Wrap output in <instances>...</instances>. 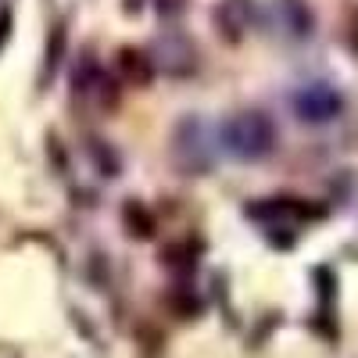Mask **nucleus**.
I'll list each match as a JSON object with an SVG mask.
<instances>
[{
    "label": "nucleus",
    "instance_id": "39448f33",
    "mask_svg": "<svg viewBox=\"0 0 358 358\" xmlns=\"http://www.w3.org/2000/svg\"><path fill=\"white\" fill-rule=\"evenodd\" d=\"M215 22H219V33L226 29V33L236 40L251 25V0H222V4L215 8Z\"/></svg>",
    "mask_w": 358,
    "mask_h": 358
},
{
    "label": "nucleus",
    "instance_id": "20e7f679",
    "mask_svg": "<svg viewBox=\"0 0 358 358\" xmlns=\"http://www.w3.org/2000/svg\"><path fill=\"white\" fill-rule=\"evenodd\" d=\"M248 215H251L255 222H262L265 229H276V226H283V229H294V226L308 222L315 212H312L308 204H301L297 197H268V201H258V204H251V208H248Z\"/></svg>",
    "mask_w": 358,
    "mask_h": 358
},
{
    "label": "nucleus",
    "instance_id": "423d86ee",
    "mask_svg": "<svg viewBox=\"0 0 358 358\" xmlns=\"http://www.w3.org/2000/svg\"><path fill=\"white\" fill-rule=\"evenodd\" d=\"M118 76H122L129 86H147V83H151V76H155L151 57H147L143 50H133V47L118 50Z\"/></svg>",
    "mask_w": 358,
    "mask_h": 358
},
{
    "label": "nucleus",
    "instance_id": "f257e3e1",
    "mask_svg": "<svg viewBox=\"0 0 358 358\" xmlns=\"http://www.w3.org/2000/svg\"><path fill=\"white\" fill-rule=\"evenodd\" d=\"M222 147L236 158V162H262L273 155L276 147V126L265 111H236L226 118L222 126Z\"/></svg>",
    "mask_w": 358,
    "mask_h": 358
},
{
    "label": "nucleus",
    "instance_id": "7ed1b4c3",
    "mask_svg": "<svg viewBox=\"0 0 358 358\" xmlns=\"http://www.w3.org/2000/svg\"><path fill=\"white\" fill-rule=\"evenodd\" d=\"M294 111L308 126H326L344 111V97L334 83H305L294 94Z\"/></svg>",
    "mask_w": 358,
    "mask_h": 358
},
{
    "label": "nucleus",
    "instance_id": "f03ea898",
    "mask_svg": "<svg viewBox=\"0 0 358 358\" xmlns=\"http://www.w3.org/2000/svg\"><path fill=\"white\" fill-rule=\"evenodd\" d=\"M169 155H172V165L183 176L208 172V165H212V143H208V129H204L201 118H183V122L176 126Z\"/></svg>",
    "mask_w": 358,
    "mask_h": 358
}]
</instances>
